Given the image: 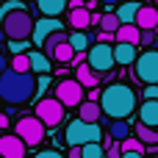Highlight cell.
I'll return each mask as SVG.
<instances>
[{"label": "cell", "mask_w": 158, "mask_h": 158, "mask_svg": "<svg viewBox=\"0 0 158 158\" xmlns=\"http://www.w3.org/2000/svg\"><path fill=\"white\" fill-rule=\"evenodd\" d=\"M131 67H133V78L142 81L144 86L147 83H158V50L156 47H147L144 53H139Z\"/></svg>", "instance_id": "obj_5"}, {"label": "cell", "mask_w": 158, "mask_h": 158, "mask_svg": "<svg viewBox=\"0 0 158 158\" xmlns=\"http://www.w3.org/2000/svg\"><path fill=\"white\" fill-rule=\"evenodd\" d=\"M144 100H158V83H147L144 86Z\"/></svg>", "instance_id": "obj_36"}, {"label": "cell", "mask_w": 158, "mask_h": 158, "mask_svg": "<svg viewBox=\"0 0 158 158\" xmlns=\"http://www.w3.org/2000/svg\"><path fill=\"white\" fill-rule=\"evenodd\" d=\"M17 8H28V6H25L22 0H3V3H0V17L8 14V11H17Z\"/></svg>", "instance_id": "obj_33"}, {"label": "cell", "mask_w": 158, "mask_h": 158, "mask_svg": "<svg viewBox=\"0 0 158 158\" xmlns=\"http://www.w3.org/2000/svg\"><path fill=\"white\" fill-rule=\"evenodd\" d=\"M69 44H72L75 53H86L89 44H92V36H89L86 31H72V33H69Z\"/></svg>", "instance_id": "obj_25"}, {"label": "cell", "mask_w": 158, "mask_h": 158, "mask_svg": "<svg viewBox=\"0 0 158 158\" xmlns=\"http://www.w3.org/2000/svg\"><path fill=\"white\" fill-rule=\"evenodd\" d=\"M111 39H114V33H100L97 36V42H108V44H111Z\"/></svg>", "instance_id": "obj_40"}, {"label": "cell", "mask_w": 158, "mask_h": 158, "mask_svg": "<svg viewBox=\"0 0 158 158\" xmlns=\"http://www.w3.org/2000/svg\"><path fill=\"white\" fill-rule=\"evenodd\" d=\"M8 42V50L11 53H25V50H31V39H6Z\"/></svg>", "instance_id": "obj_31"}, {"label": "cell", "mask_w": 158, "mask_h": 158, "mask_svg": "<svg viewBox=\"0 0 158 158\" xmlns=\"http://www.w3.org/2000/svg\"><path fill=\"white\" fill-rule=\"evenodd\" d=\"M119 158H144V153H133V150H125Z\"/></svg>", "instance_id": "obj_38"}, {"label": "cell", "mask_w": 158, "mask_h": 158, "mask_svg": "<svg viewBox=\"0 0 158 158\" xmlns=\"http://www.w3.org/2000/svg\"><path fill=\"white\" fill-rule=\"evenodd\" d=\"M36 92V75L33 72H17L3 69L0 72V100L8 106H22Z\"/></svg>", "instance_id": "obj_2"}, {"label": "cell", "mask_w": 158, "mask_h": 158, "mask_svg": "<svg viewBox=\"0 0 158 158\" xmlns=\"http://www.w3.org/2000/svg\"><path fill=\"white\" fill-rule=\"evenodd\" d=\"M114 39L117 42H128V44H136L139 47V28L131 22V25H119L117 28V33H114Z\"/></svg>", "instance_id": "obj_23"}, {"label": "cell", "mask_w": 158, "mask_h": 158, "mask_svg": "<svg viewBox=\"0 0 158 158\" xmlns=\"http://www.w3.org/2000/svg\"><path fill=\"white\" fill-rule=\"evenodd\" d=\"M97 72H92V67L86 64V61H81L78 67H75V81L81 83V86H89V89H94L97 86Z\"/></svg>", "instance_id": "obj_18"}, {"label": "cell", "mask_w": 158, "mask_h": 158, "mask_svg": "<svg viewBox=\"0 0 158 158\" xmlns=\"http://www.w3.org/2000/svg\"><path fill=\"white\" fill-rule=\"evenodd\" d=\"M103 139V128L100 122H83V119H72L64 128V142L69 147H83L89 142H100Z\"/></svg>", "instance_id": "obj_4"}, {"label": "cell", "mask_w": 158, "mask_h": 158, "mask_svg": "<svg viewBox=\"0 0 158 158\" xmlns=\"http://www.w3.org/2000/svg\"><path fill=\"white\" fill-rule=\"evenodd\" d=\"M72 56H75V50H72V44H69V39L67 42H61V44H56L53 50H50V61H56V64H69L72 61Z\"/></svg>", "instance_id": "obj_20"}, {"label": "cell", "mask_w": 158, "mask_h": 158, "mask_svg": "<svg viewBox=\"0 0 158 158\" xmlns=\"http://www.w3.org/2000/svg\"><path fill=\"white\" fill-rule=\"evenodd\" d=\"M11 69H17V72H31L28 53H14V58H11Z\"/></svg>", "instance_id": "obj_29"}, {"label": "cell", "mask_w": 158, "mask_h": 158, "mask_svg": "<svg viewBox=\"0 0 158 158\" xmlns=\"http://www.w3.org/2000/svg\"><path fill=\"white\" fill-rule=\"evenodd\" d=\"M156 42V31L153 28H139V44L142 47H153Z\"/></svg>", "instance_id": "obj_30"}, {"label": "cell", "mask_w": 158, "mask_h": 158, "mask_svg": "<svg viewBox=\"0 0 158 158\" xmlns=\"http://www.w3.org/2000/svg\"><path fill=\"white\" fill-rule=\"evenodd\" d=\"M67 158H83V156H81V147H69V153H67Z\"/></svg>", "instance_id": "obj_39"}, {"label": "cell", "mask_w": 158, "mask_h": 158, "mask_svg": "<svg viewBox=\"0 0 158 158\" xmlns=\"http://www.w3.org/2000/svg\"><path fill=\"white\" fill-rule=\"evenodd\" d=\"M106 156H108V158H119V156H122V147H119V142H111V144L106 147Z\"/></svg>", "instance_id": "obj_35"}, {"label": "cell", "mask_w": 158, "mask_h": 158, "mask_svg": "<svg viewBox=\"0 0 158 158\" xmlns=\"http://www.w3.org/2000/svg\"><path fill=\"white\" fill-rule=\"evenodd\" d=\"M33 17L31 11L25 8H17V11H8L0 17V28L6 33V39H31V31H33Z\"/></svg>", "instance_id": "obj_3"}, {"label": "cell", "mask_w": 158, "mask_h": 158, "mask_svg": "<svg viewBox=\"0 0 158 158\" xmlns=\"http://www.w3.org/2000/svg\"><path fill=\"white\" fill-rule=\"evenodd\" d=\"M56 31H64L61 19H58V17H42V19H36V22H33V31H31V42H33L36 47H42V42H44L50 33H56Z\"/></svg>", "instance_id": "obj_10"}, {"label": "cell", "mask_w": 158, "mask_h": 158, "mask_svg": "<svg viewBox=\"0 0 158 158\" xmlns=\"http://www.w3.org/2000/svg\"><path fill=\"white\" fill-rule=\"evenodd\" d=\"M89 14H92V11H86V8H83V0H72L69 25H72L75 31H83V28H89Z\"/></svg>", "instance_id": "obj_15"}, {"label": "cell", "mask_w": 158, "mask_h": 158, "mask_svg": "<svg viewBox=\"0 0 158 158\" xmlns=\"http://www.w3.org/2000/svg\"><path fill=\"white\" fill-rule=\"evenodd\" d=\"M136 56H139V47L136 44H128V42H117L114 44V61L119 67H131L136 61Z\"/></svg>", "instance_id": "obj_12"}, {"label": "cell", "mask_w": 158, "mask_h": 158, "mask_svg": "<svg viewBox=\"0 0 158 158\" xmlns=\"http://www.w3.org/2000/svg\"><path fill=\"white\" fill-rule=\"evenodd\" d=\"M67 39H69V33H67V31H56V33H50V36L42 42V53H44V56H50V50H53L56 44L67 42Z\"/></svg>", "instance_id": "obj_27"}, {"label": "cell", "mask_w": 158, "mask_h": 158, "mask_svg": "<svg viewBox=\"0 0 158 158\" xmlns=\"http://www.w3.org/2000/svg\"><path fill=\"white\" fill-rule=\"evenodd\" d=\"M108 136H111L114 142L128 139V136H131V122H128V119H111V125H108Z\"/></svg>", "instance_id": "obj_24"}, {"label": "cell", "mask_w": 158, "mask_h": 158, "mask_svg": "<svg viewBox=\"0 0 158 158\" xmlns=\"http://www.w3.org/2000/svg\"><path fill=\"white\" fill-rule=\"evenodd\" d=\"M33 114L44 122V128H56V125H61V119H64V106H61L53 94H50V97H39Z\"/></svg>", "instance_id": "obj_8"}, {"label": "cell", "mask_w": 158, "mask_h": 158, "mask_svg": "<svg viewBox=\"0 0 158 158\" xmlns=\"http://www.w3.org/2000/svg\"><path fill=\"white\" fill-rule=\"evenodd\" d=\"M47 86H50V75H39V81H36V92H33V97H42Z\"/></svg>", "instance_id": "obj_34"}, {"label": "cell", "mask_w": 158, "mask_h": 158, "mask_svg": "<svg viewBox=\"0 0 158 158\" xmlns=\"http://www.w3.org/2000/svg\"><path fill=\"white\" fill-rule=\"evenodd\" d=\"M100 117H103V108H100L97 100H81L78 119H83V122H100Z\"/></svg>", "instance_id": "obj_14"}, {"label": "cell", "mask_w": 158, "mask_h": 158, "mask_svg": "<svg viewBox=\"0 0 158 158\" xmlns=\"http://www.w3.org/2000/svg\"><path fill=\"white\" fill-rule=\"evenodd\" d=\"M28 61H31V72L33 75H47L53 69V61L44 53H39V50H28Z\"/></svg>", "instance_id": "obj_16"}, {"label": "cell", "mask_w": 158, "mask_h": 158, "mask_svg": "<svg viewBox=\"0 0 158 158\" xmlns=\"http://www.w3.org/2000/svg\"><path fill=\"white\" fill-rule=\"evenodd\" d=\"M156 8H158V0H156Z\"/></svg>", "instance_id": "obj_44"}, {"label": "cell", "mask_w": 158, "mask_h": 158, "mask_svg": "<svg viewBox=\"0 0 158 158\" xmlns=\"http://www.w3.org/2000/svg\"><path fill=\"white\" fill-rule=\"evenodd\" d=\"M100 108L106 117L111 119H128L133 111H136V92L128 86V83H108L103 92H100Z\"/></svg>", "instance_id": "obj_1"}, {"label": "cell", "mask_w": 158, "mask_h": 158, "mask_svg": "<svg viewBox=\"0 0 158 158\" xmlns=\"http://www.w3.org/2000/svg\"><path fill=\"white\" fill-rule=\"evenodd\" d=\"M119 147H122V153H125V150H133V153H144V144H142L139 139H133V136L122 139V142H119Z\"/></svg>", "instance_id": "obj_32"}, {"label": "cell", "mask_w": 158, "mask_h": 158, "mask_svg": "<svg viewBox=\"0 0 158 158\" xmlns=\"http://www.w3.org/2000/svg\"><path fill=\"white\" fill-rule=\"evenodd\" d=\"M33 158H64L61 153H56V150H42V153H36Z\"/></svg>", "instance_id": "obj_37"}, {"label": "cell", "mask_w": 158, "mask_h": 158, "mask_svg": "<svg viewBox=\"0 0 158 158\" xmlns=\"http://www.w3.org/2000/svg\"><path fill=\"white\" fill-rule=\"evenodd\" d=\"M53 97H56L64 108H75V106H81V100H83V86H81L75 78H64V81H58Z\"/></svg>", "instance_id": "obj_9"}, {"label": "cell", "mask_w": 158, "mask_h": 158, "mask_svg": "<svg viewBox=\"0 0 158 158\" xmlns=\"http://www.w3.org/2000/svg\"><path fill=\"white\" fill-rule=\"evenodd\" d=\"M14 133L25 142V147L31 144V147H36V144H42V139H44V122L33 114H28V117H19L17 119V128H14Z\"/></svg>", "instance_id": "obj_7"}, {"label": "cell", "mask_w": 158, "mask_h": 158, "mask_svg": "<svg viewBox=\"0 0 158 158\" xmlns=\"http://www.w3.org/2000/svg\"><path fill=\"white\" fill-rule=\"evenodd\" d=\"M100 31L103 33H117V28H119V17L114 14V11H106V14H100Z\"/></svg>", "instance_id": "obj_26"}, {"label": "cell", "mask_w": 158, "mask_h": 158, "mask_svg": "<svg viewBox=\"0 0 158 158\" xmlns=\"http://www.w3.org/2000/svg\"><path fill=\"white\" fill-rule=\"evenodd\" d=\"M103 3H106V8H111V6H114V3H119V0H103Z\"/></svg>", "instance_id": "obj_42"}, {"label": "cell", "mask_w": 158, "mask_h": 158, "mask_svg": "<svg viewBox=\"0 0 158 158\" xmlns=\"http://www.w3.org/2000/svg\"><path fill=\"white\" fill-rule=\"evenodd\" d=\"M86 64L92 67V72H111L114 67H117V61H114V44H108V42H94L89 50H86Z\"/></svg>", "instance_id": "obj_6"}, {"label": "cell", "mask_w": 158, "mask_h": 158, "mask_svg": "<svg viewBox=\"0 0 158 158\" xmlns=\"http://www.w3.org/2000/svg\"><path fill=\"white\" fill-rule=\"evenodd\" d=\"M133 25L136 28H158V8L156 6H139V11H136V19H133Z\"/></svg>", "instance_id": "obj_13"}, {"label": "cell", "mask_w": 158, "mask_h": 158, "mask_svg": "<svg viewBox=\"0 0 158 158\" xmlns=\"http://www.w3.org/2000/svg\"><path fill=\"white\" fill-rule=\"evenodd\" d=\"M136 139L144 144V147H158V128H150V125H136Z\"/></svg>", "instance_id": "obj_22"}, {"label": "cell", "mask_w": 158, "mask_h": 158, "mask_svg": "<svg viewBox=\"0 0 158 158\" xmlns=\"http://www.w3.org/2000/svg\"><path fill=\"white\" fill-rule=\"evenodd\" d=\"M139 6H142L139 0H128V3H122V6L114 11V14L119 17V25H131V22L136 19V11H139Z\"/></svg>", "instance_id": "obj_21"}, {"label": "cell", "mask_w": 158, "mask_h": 158, "mask_svg": "<svg viewBox=\"0 0 158 158\" xmlns=\"http://www.w3.org/2000/svg\"><path fill=\"white\" fill-rule=\"evenodd\" d=\"M139 122L150 125V128H158V100H144L139 106Z\"/></svg>", "instance_id": "obj_17"}, {"label": "cell", "mask_w": 158, "mask_h": 158, "mask_svg": "<svg viewBox=\"0 0 158 158\" xmlns=\"http://www.w3.org/2000/svg\"><path fill=\"white\" fill-rule=\"evenodd\" d=\"M81 156H83V158H103V156H106V150H103L100 142H89V144L81 147Z\"/></svg>", "instance_id": "obj_28"}, {"label": "cell", "mask_w": 158, "mask_h": 158, "mask_svg": "<svg viewBox=\"0 0 158 158\" xmlns=\"http://www.w3.org/2000/svg\"><path fill=\"white\" fill-rule=\"evenodd\" d=\"M36 8L42 17H61L67 11V0H36Z\"/></svg>", "instance_id": "obj_19"}, {"label": "cell", "mask_w": 158, "mask_h": 158, "mask_svg": "<svg viewBox=\"0 0 158 158\" xmlns=\"http://www.w3.org/2000/svg\"><path fill=\"white\" fill-rule=\"evenodd\" d=\"M0 3H3V0H0Z\"/></svg>", "instance_id": "obj_46"}, {"label": "cell", "mask_w": 158, "mask_h": 158, "mask_svg": "<svg viewBox=\"0 0 158 158\" xmlns=\"http://www.w3.org/2000/svg\"><path fill=\"white\" fill-rule=\"evenodd\" d=\"M3 39H6V33H3V28H0V42H3Z\"/></svg>", "instance_id": "obj_43"}, {"label": "cell", "mask_w": 158, "mask_h": 158, "mask_svg": "<svg viewBox=\"0 0 158 158\" xmlns=\"http://www.w3.org/2000/svg\"><path fill=\"white\" fill-rule=\"evenodd\" d=\"M103 158H108V156H103Z\"/></svg>", "instance_id": "obj_45"}, {"label": "cell", "mask_w": 158, "mask_h": 158, "mask_svg": "<svg viewBox=\"0 0 158 158\" xmlns=\"http://www.w3.org/2000/svg\"><path fill=\"white\" fill-rule=\"evenodd\" d=\"M0 158H25V142L17 133L0 136Z\"/></svg>", "instance_id": "obj_11"}, {"label": "cell", "mask_w": 158, "mask_h": 158, "mask_svg": "<svg viewBox=\"0 0 158 158\" xmlns=\"http://www.w3.org/2000/svg\"><path fill=\"white\" fill-rule=\"evenodd\" d=\"M6 128H8V117H6V114H0V131H6Z\"/></svg>", "instance_id": "obj_41"}]
</instances>
